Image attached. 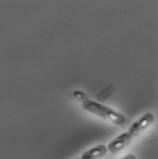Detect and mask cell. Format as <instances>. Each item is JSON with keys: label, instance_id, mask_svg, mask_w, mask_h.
Here are the masks:
<instances>
[{"label": "cell", "instance_id": "cell-1", "mask_svg": "<svg viewBox=\"0 0 158 159\" xmlns=\"http://www.w3.org/2000/svg\"><path fill=\"white\" fill-rule=\"evenodd\" d=\"M84 110L117 126H123L126 122L125 116L121 113L91 100L82 103Z\"/></svg>", "mask_w": 158, "mask_h": 159}, {"label": "cell", "instance_id": "cell-2", "mask_svg": "<svg viewBox=\"0 0 158 159\" xmlns=\"http://www.w3.org/2000/svg\"><path fill=\"white\" fill-rule=\"evenodd\" d=\"M155 116L151 113H147L140 116L129 127L128 134L134 139L147 130L154 123Z\"/></svg>", "mask_w": 158, "mask_h": 159}, {"label": "cell", "instance_id": "cell-3", "mask_svg": "<svg viewBox=\"0 0 158 159\" xmlns=\"http://www.w3.org/2000/svg\"><path fill=\"white\" fill-rule=\"evenodd\" d=\"M133 141L134 139L127 132L122 133L109 143L107 147L108 152L111 154H117L129 146Z\"/></svg>", "mask_w": 158, "mask_h": 159}, {"label": "cell", "instance_id": "cell-4", "mask_svg": "<svg viewBox=\"0 0 158 159\" xmlns=\"http://www.w3.org/2000/svg\"><path fill=\"white\" fill-rule=\"evenodd\" d=\"M107 146L99 144L85 151L81 156V159H102L108 154Z\"/></svg>", "mask_w": 158, "mask_h": 159}, {"label": "cell", "instance_id": "cell-5", "mask_svg": "<svg viewBox=\"0 0 158 159\" xmlns=\"http://www.w3.org/2000/svg\"><path fill=\"white\" fill-rule=\"evenodd\" d=\"M119 159H137L136 156L133 154H129Z\"/></svg>", "mask_w": 158, "mask_h": 159}, {"label": "cell", "instance_id": "cell-6", "mask_svg": "<svg viewBox=\"0 0 158 159\" xmlns=\"http://www.w3.org/2000/svg\"><path fill=\"white\" fill-rule=\"evenodd\" d=\"M81 159V158H77V159Z\"/></svg>", "mask_w": 158, "mask_h": 159}]
</instances>
